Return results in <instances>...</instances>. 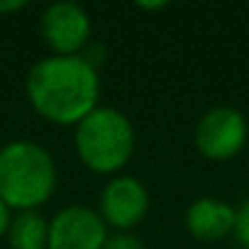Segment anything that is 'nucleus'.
Masks as SVG:
<instances>
[{
  "instance_id": "9",
  "label": "nucleus",
  "mask_w": 249,
  "mask_h": 249,
  "mask_svg": "<svg viewBox=\"0 0 249 249\" xmlns=\"http://www.w3.org/2000/svg\"><path fill=\"white\" fill-rule=\"evenodd\" d=\"M5 237H8L10 249H47L49 222L37 210H22L13 217Z\"/></svg>"
},
{
  "instance_id": "8",
  "label": "nucleus",
  "mask_w": 249,
  "mask_h": 249,
  "mask_svg": "<svg viewBox=\"0 0 249 249\" xmlns=\"http://www.w3.org/2000/svg\"><path fill=\"white\" fill-rule=\"evenodd\" d=\"M186 227L200 242H217L234 230V208L217 198H198L186 210Z\"/></svg>"
},
{
  "instance_id": "1",
  "label": "nucleus",
  "mask_w": 249,
  "mask_h": 249,
  "mask_svg": "<svg viewBox=\"0 0 249 249\" xmlns=\"http://www.w3.org/2000/svg\"><path fill=\"white\" fill-rule=\"evenodd\" d=\"M30 105L54 124H78L98 107L100 78L90 61L78 56H47L37 61L25 81Z\"/></svg>"
},
{
  "instance_id": "6",
  "label": "nucleus",
  "mask_w": 249,
  "mask_h": 249,
  "mask_svg": "<svg viewBox=\"0 0 249 249\" xmlns=\"http://www.w3.org/2000/svg\"><path fill=\"white\" fill-rule=\"evenodd\" d=\"M107 239V225L100 213L86 205H69L49 222L47 249H103Z\"/></svg>"
},
{
  "instance_id": "4",
  "label": "nucleus",
  "mask_w": 249,
  "mask_h": 249,
  "mask_svg": "<svg viewBox=\"0 0 249 249\" xmlns=\"http://www.w3.org/2000/svg\"><path fill=\"white\" fill-rule=\"evenodd\" d=\"M249 137L247 117L234 107H213L196 124V147L210 161L237 157Z\"/></svg>"
},
{
  "instance_id": "3",
  "label": "nucleus",
  "mask_w": 249,
  "mask_h": 249,
  "mask_svg": "<svg viewBox=\"0 0 249 249\" xmlns=\"http://www.w3.org/2000/svg\"><path fill=\"white\" fill-rule=\"evenodd\" d=\"M76 154L95 174H115L135 152L130 117L115 107H95L76 124Z\"/></svg>"
},
{
  "instance_id": "2",
  "label": "nucleus",
  "mask_w": 249,
  "mask_h": 249,
  "mask_svg": "<svg viewBox=\"0 0 249 249\" xmlns=\"http://www.w3.org/2000/svg\"><path fill=\"white\" fill-rule=\"evenodd\" d=\"M56 188L52 154L35 142H10L0 149V200L10 210H37Z\"/></svg>"
},
{
  "instance_id": "13",
  "label": "nucleus",
  "mask_w": 249,
  "mask_h": 249,
  "mask_svg": "<svg viewBox=\"0 0 249 249\" xmlns=\"http://www.w3.org/2000/svg\"><path fill=\"white\" fill-rule=\"evenodd\" d=\"M27 8L25 0H0V15H8V13H18Z\"/></svg>"
},
{
  "instance_id": "14",
  "label": "nucleus",
  "mask_w": 249,
  "mask_h": 249,
  "mask_svg": "<svg viewBox=\"0 0 249 249\" xmlns=\"http://www.w3.org/2000/svg\"><path fill=\"white\" fill-rule=\"evenodd\" d=\"M140 8L142 10H161V8H166V3H152V5L149 3H140Z\"/></svg>"
},
{
  "instance_id": "10",
  "label": "nucleus",
  "mask_w": 249,
  "mask_h": 249,
  "mask_svg": "<svg viewBox=\"0 0 249 249\" xmlns=\"http://www.w3.org/2000/svg\"><path fill=\"white\" fill-rule=\"evenodd\" d=\"M234 237H237V242L244 247V249H249V200H244L237 210H234Z\"/></svg>"
},
{
  "instance_id": "7",
  "label": "nucleus",
  "mask_w": 249,
  "mask_h": 249,
  "mask_svg": "<svg viewBox=\"0 0 249 249\" xmlns=\"http://www.w3.org/2000/svg\"><path fill=\"white\" fill-rule=\"evenodd\" d=\"M149 210V193L142 181L132 176H117L107 181L100 193V217L107 227L127 232L144 220Z\"/></svg>"
},
{
  "instance_id": "11",
  "label": "nucleus",
  "mask_w": 249,
  "mask_h": 249,
  "mask_svg": "<svg viewBox=\"0 0 249 249\" xmlns=\"http://www.w3.org/2000/svg\"><path fill=\"white\" fill-rule=\"evenodd\" d=\"M103 249H144V242L130 232H115V234H107Z\"/></svg>"
},
{
  "instance_id": "12",
  "label": "nucleus",
  "mask_w": 249,
  "mask_h": 249,
  "mask_svg": "<svg viewBox=\"0 0 249 249\" xmlns=\"http://www.w3.org/2000/svg\"><path fill=\"white\" fill-rule=\"evenodd\" d=\"M10 222H13V213H10V208H8L3 200H0V237H5V234H8Z\"/></svg>"
},
{
  "instance_id": "5",
  "label": "nucleus",
  "mask_w": 249,
  "mask_h": 249,
  "mask_svg": "<svg viewBox=\"0 0 249 249\" xmlns=\"http://www.w3.org/2000/svg\"><path fill=\"white\" fill-rule=\"evenodd\" d=\"M39 30L54 56H78L90 39V18L76 3H54L44 10Z\"/></svg>"
}]
</instances>
